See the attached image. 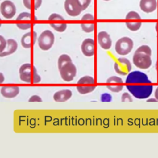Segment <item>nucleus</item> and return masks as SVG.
<instances>
[{
  "mask_svg": "<svg viewBox=\"0 0 158 158\" xmlns=\"http://www.w3.org/2000/svg\"><path fill=\"white\" fill-rule=\"evenodd\" d=\"M152 51L148 45H142L138 47L133 56V63L138 68L148 69L152 64Z\"/></svg>",
  "mask_w": 158,
  "mask_h": 158,
  "instance_id": "f257e3e1",
  "label": "nucleus"
},
{
  "mask_svg": "<svg viewBox=\"0 0 158 158\" xmlns=\"http://www.w3.org/2000/svg\"><path fill=\"white\" fill-rule=\"evenodd\" d=\"M126 88L134 97L139 99L149 98L153 89V86L149 85H128Z\"/></svg>",
  "mask_w": 158,
  "mask_h": 158,
  "instance_id": "f03ea898",
  "label": "nucleus"
},
{
  "mask_svg": "<svg viewBox=\"0 0 158 158\" xmlns=\"http://www.w3.org/2000/svg\"><path fill=\"white\" fill-rule=\"evenodd\" d=\"M133 40L127 36H124L118 39L115 44V52L121 56L128 54L133 48Z\"/></svg>",
  "mask_w": 158,
  "mask_h": 158,
  "instance_id": "7ed1b4c3",
  "label": "nucleus"
},
{
  "mask_svg": "<svg viewBox=\"0 0 158 158\" xmlns=\"http://www.w3.org/2000/svg\"><path fill=\"white\" fill-rule=\"evenodd\" d=\"M54 43V35L48 30L43 31L38 38V43L40 48L43 51H48L51 49Z\"/></svg>",
  "mask_w": 158,
  "mask_h": 158,
  "instance_id": "20e7f679",
  "label": "nucleus"
},
{
  "mask_svg": "<svg viewBox=\"0 0 158 158\" xmlns=\"http://www.w3.org/2000/svg\"><path fill=\"white\" fill-rule=\"evenodd\" d=\"M125 83L128 84H148L151 83V81L144 73L140 71H133L127 75Z\"/></svg>",
  "mask_w": 158,
  "mask_h": 158,
  "instance_id": "39448f33",
  "label": "nucleus"
},
{
  "mask_svg": "<svg viewBox=\"0 0 158 158\" xmlns=\"http://www.w3.org/2000/svg\"><path fill=\"white\" fill-rule=\"evenodd\" d=\"M59 72L62 79L67 82L72 81L77 74V68L72 62H70L63 65Z\"/></svg>",
  "mask_w": 158,
  "mask_h": 158,
  "instance_id": "423d86ee",
  "label": "nucleus"
},
{
  "mask_svg": "<svg viewBox=\"0 0 158 158\" xmlns=\"http://www.w3.org/2000/svg\"><path fill=\"white\" fill-rule=\"evenodd\" d=\"M132 69L130 61L125 57H120L114 63L115 72L120 75H128Z\"/></svg>",
  "mask_w": 158,
  "mask_h": 158,
  "instance_id": "0eeeda50",
  "label": "nucleus"
},
{
  "mask_svg": "<svg viewBox=\"0 0 158 158\" xmlns=\"http://www.w3.org/2000/svg\"><path fill=\"white\" fill-rule=\"evenodd\" d=\"M64 8L67 14L72 17H76L83 11L82 7L78 0H65Z\"/></svg>",
  "mask_w": 158,
  "mask_h": 158,
  "instance_id": "6e6552de",
  "label": "nucleus"
},
{
  "mask_svg": "<svg viewBox=\"0 0 158 158\" xmlns=\"http://www.w3.org/2000/svg\"><path fill=\"white\" fill-rule=\"evenodd\" d=\"M19 77L20 79L28 83H31L33 81V71L31 72V65L30 63H25L22 64L19 68Z\"/></svg>",
  "mask_w": 158,
  "mask_h": 158,
  "instance_id": "1a4fd4ad",
  "label": "nucleus"
},
{
  "mask_svg": "<svg viewBox=\"0 0 158 158\" xmlns=\"http://www.w3.org/2000/svg\"><path fill=\"white\" fill-rule=\"evenodd\" d=\"M0 11L4 18L10 19L15 15L16 7L11 1L5 0L0 5Z\"/></svg>",
  "mask_w": 158,
  "mask_h": 158,
  "instance_id": "9d476101",
  "label": "nucleus"
},
{
  "mask_svg": "<svg viewBox=\"0 0 158 158\" xmlns=\"http://www.w3.org/2000/svg\"><path fill=\"white\" fill-rule=\"evenodd\" d=\"M106 83L107 88L112 92L118 93L123 89V80L119 77L111 76L107 78Z\"/></svg>",
  "mask_w": 158,
  "mask_h": 158,
  "instance_id": "9b49d317",
  "label": "nucleus"
},
{
  "mask_svg": "<svg viewBox=\"0 0 158 158\" xmlns=\"http://www.w3.org/2000/svg\"><path fill=\"white\" fill-rule=\"evenodd\" d=\"M81 49L83 54L87 57L94 56L95 52V43L92 38H86L81 45Z\"/></svg>",
  "mask_w": 158,
  "mask_h": 158,
  "instance_id": "f8f14e48",
  "label": "nucleus"
},
{
  "mask_svg": "<svg viewBox=\"0 0 158 158\" xmlns=\"http://www.w3.org/2000/svg\"><path fill=\"white\" fill-rule=\"evenodd\" d=\"M97 40L99 46L105 50H108L111 48L112 40L110 35L106 31H102L98 33L97 35Z\"/></svg>",
  "mask_w": 158,
  "mask_h": 158,
  "instance_id": "ddd939ff",
  "label": "nucleus"
},
{
  "mask_svg": "<svg viewBox=\"0 0 158 158\" xmlns=\"http://www.w3.org/2000/svg\"><path fill=\"white\" fill-rule=\"evenodd\" d=\"M157 6V0H140L139 7L141 10L146 13L154 12Z\"/></svg>",
  "mask_w": 158,
  "mask_h": 158,
  "instance_id": "4468645a",
  "label": "nucleus"
},
{
  "mask_svg": "<svg viewBox=\"0 0 158 158\" xmlns=\"http://www.w3.org/2000/svg\"><path fill=\"white\" fill-rule=\"evenodd\" d=\"M20 91L19 86H2L1 94L6 98H13L17 96Z\"/></svg>",
  "mask_w": 158,
  "mask_h": 158,
  "instance_id": "2eb2a0df",
  "label": "nucleus"
},
{
  "mask_svg": "<svg viewBox=\"0 0 158 158\" xmlns=\"http://www.w3.org/2000/svg\"><path fill=\"white\" fill-rule=\"evenodd\" d=\"M18 48L17 41L14 39H8L7 40V46L5 49L0 53V57H5L15 52Z\"/></svg>",
  "mask_w": 158,
  "mask_h": 158,
  "instance_id": "dca6fc26",
  "label": "nucleus"
},
{
  "mask_svg": "<svg viewBox=\"0 0 158 158\" xmlns=\"http://www.w3.org/2000/svg\"><path fill=\"white\" fill-rule=\"evenodd\" d=\"M72 96V91L65 89L56 92L53 95V99L56 102H65L69 100Z\"/></svg>",
  "mask_w": 158,
  "mask_h": 158,
  "instance_id": "f3484780",
  "label": "nucleus"
},
{
  "mask_svg": "<svg viewBox=\"0 0 158 158\" xmlns=\"http://www.w3.org/2000/svg\"><path fill=\"white\" fill-rule=\"evenodd\" d=\"M36 39L37 38L36 31H33V33H31V32L30 31L27 32L22 36L21 38V44L24 48L29 49L31 48V40H34L36 42Z\"/></svg>",
  "mask_w": 158,
  "mask_h": 158,
  "instance_id": "a211bd4d",
  "label": "nucleus"
},
{
  "mask_svg": "<svg viewBox=\"0 0 158 158\" xmlns=\"http://www.w3.org/2000/svg\"><path fill=\"white\" fill-rule=\"evenodd\" d=\"M72 62V59L70 57L67 55V54H62L59 56L58 58V61H57V64H58V69L59 70L65 64H66L68 62Z\"/></svg>",
  "mask_w": 158,
  "mask_h": 158,
  "instance_id": "6ab92c4d",
  "label": "nucleus"
},
{
  "mask_svg": "<svg viewBox=\"0 0 158 158\" xmlns=\"http://www.w3.org/2000/svg\"><path fill=\"white\" fill-rule=\"evenodd\" d=\"M76 88L79 93L85 94L93 91L96 88V86H78Z\"/></svg>",
  "mask_w": 158,
  "mask_h": 158,
  "instance_id": "aec40b11",
  "label": "nucleus"
},
{
  "mask_svg": "<svg viewBox=\"0 0 158 158\" xmlns=\"http://www.w3.org/2000/svg\"><path fill=\"white\" fill-rule=\"evenodd\" d=\"M125 24L128 30L132 31H136L140 28L142 25V23L141 22H127Z\"/></svg>",
  "mask_w": 158,
  "mask_h": 158,
  "instance_id": "412c9836",
  "label": "nucleus"
},
{
  "mask_svg": "<svg viewBox=\"0 0 158 158\" xmlns=\"http://www.w3.org/2000/svg\"><path fill=\"white\" fill-rule=\"evenodd\" d=\"M50 25L52 28H54L56 31L58 32L64 31L67 27V24L66 23H50Z\"/></svg>",
  "mask_w": 158,
  "mask_h": 158,
  "instance_id": "4be33fe9",
  "label": "nucleus"
},
{
  "mask_svg": "<svg viewBox=\"0 0 158 158\" xmlns=\"http://www.w3.org/2000/svg\"><path fill=\"white\" fill-rule=\"evenodd\" d=\"M94 79L93 77L88 75L84 76L79 79L78 81V83H83V84H94Z\"/></svg>",
  "mask_w": 158,
  "mask_h": 158,
  "instance_id": "5701e85b",
  "label": "nucleus"
},
{
  "mask_svg": "<svg viewBox=\"0 0 158 158\" xmlns=\"http://www.w3.org/2000/svg\"><path fill=\"white\" fill-rule=\"evenodd\" d=\"M31 20V14L29 12H22L19 14L18 17L16 18L17 21H28Z\"/></svg>",
  "mask_w": 158,
  "mask_h": 158,
  "instance_id": "b1692460",
  "label": "nucleus"
},
{
  "mask_svg": "<svg viewBox=\"0 0 158 158\" xmlns=\"http://www.w3.org/2000/svg\"><path fill=\"white\" fill-rule=\"evenodd\" d=\"M81 28L83 31L86 33H91L94 30V24L93 23H81Z\"/></svg>",
  "mask_w": 158,
  "mask_h": 158,
  "instance_id": "393cba45",
  "label": "nucleus"
},
{
  "mask_svg": "<svg viewBox=\"0 0 158 158\" xmlns=\"http://www.w3.org/2000/svg\"><path fill=\"white\" fill-rule=\"evenodd\" d=\"M126 19H141L139 14L135 11H130L127 13L125 17Z\"/></svg>",
  "mask_w": 158,
  "mask_h": 158,
  "instance_id": "a878e982",
  "label": "nucleus"
},
{
  "mask_svg": "<svg viewBox=\"0 0 158 158\" xmlns=\"http://www.w3.org/2000/svg\"><path fill=\"white\" fill-rule=\"evenodd\" d=\"M100 100L101 102H110L112 100V96L109 93H104L101 95Z\"/></svg>",
  "mask_w": 158,
  "mask_h": 158,
  "instance_id": "bb28decb",
  "label": "nucleus"
},
{
  "mask_svg": "<svg viewBox=\"0 0 158 158\" xmlns=\"http://www.w3.org/2000/svg\"><path fill=\"white\" fill-rule=\"evenodd\" d=\"M48 20H49V21H54V20L64 21L65 19L60 15H59L58 14H56V13H53V14H51L50 16L49 17Z\"/></svg>",
  "mask_w": 158,
  "mask_h": 158,
  "instance_id": "cd10ccee",
  "label": "nucleus"
},
{
  "mask_svg": "<svg viewBox=\"0 0 158 158\" xmlns=\"http://www.w3.org/2000/svg\"><path fill=\"white\" fill-rule=\"evenodd\" d=\"M121 101L122 102H132L133 99L131 95L128 93L125 92L122 94Z\"/></svg>",
  "mask_w": 158,
  "mask_h": 158,
  "instance_id": "c85d7f7f",
  "label": "nucleus"
},
{
  "mask_svg": "<svg viewBox=\"0 0 158 158\" xmlns=\"http://www.w3.org/2000/svg\"><path fill=\"white\" fill-rule=\"evenodd\" d=\"M17 27L20 29V30H27L30 28L31 27V23L29 22H26V23H16Z\"/></svg>",
  "mask_w": 158,
  "mask_h": 158,
  "instance_id": "c756f323",
  "label": "nucleus"
},
{
  "mask_svg": "<svg viewBox=\"0 0 158 158\" xmlns=\"http://www.w3.org/2000/svg\"><path fill=\"white\" fill-rule=\"evenodd\" d=\"M7 46V40L1 35H0V53L2 52Z\"/></svg>",
  "mask_w": 158,
  "mask_h": 158,
  "instance_id": "7c9ffc66",
  "label": "nucleus"
},
{
  "mask_svg": "<svg viewBox=\"0 0 158 158\" xmlns=\"http://www.w3.org/2000/svg\"><path fill=\"white\" fill-rule=\"evenodd\" d=\"M33 72H34V74H33V83H40V81H41V77L38 74L37 71H36V69L35 66H33Z\"/></svg>",
  "mask_w": 158,
  "mask_h": 158,
  "instance_id": "2f4dec72",
  "label": "nucleus"
},
{
  "mask_svg": "<svg viewBox=\"0 0 158 158\" xmlns=\"http://www.w3.org/2000/svg\"><path fill=\"white\" fill-rule=\"evenodd\" d=\"M82 7L83 10H85L90 4L91 0H78Z\"/></svg>",
  "mask_w": 158,
  "mask_h": 158,
  "instance_id": "473e14b6",
  "label": "nucleus"
},
{
  "mask_svg": "<svg viewBox=\"0 0 158 158\" xmlns=\"http://www.w3.org/2000/svg\"><path fill=\"white\" fill-rule=\"evenodd\" d=\"M28 101L29 102H42V99L38 95H33L29 98Z\"/></svg>",
  "mask_w": 158,
  "mask_h": 158,
  "instance_id": "72a5a7b5",
  "label": "nucleus"
},
{
  "mask_svg": "<svg viewBox=\"0 0 158 158\" xmlns=\"http://www.w3.org/2000/svg\"><path fill=\"white\" fill-rule=\"evenodd\" d=\"M94 16L91 14H85L82 17L81 20H93Z\"/></svg>",
  "mask_w": 158,
  "mask_h": 158,
  "instance_id": "f704fd0d",
  "label": "nucleus"
},
{
  "mask_svg": "<svg viewBox=\"0 0 158 158\" xmlns=\"http://www.w3.org/2000/svg\"><path fill=\"white\" fill-rule=\"evenodd\" d=\"M23 3L24 6L28 9H31V4H32V2L31 0H23Z\"/></svg>",
  "mask_w": 158,
  "mask_h": 158,
  "instance_id": "c9c22d12",
  "label": "nucleus"
},
{
  "mask_svg": "<svg viewBox=\"0 0 158 158\" xmlns=\"http://www.w3.org/2000/svg\"><path fill=\"white\" fill-rule=\"evenodd\" d=\"M42 4V0H35V5H34V9L35 10H37L41 5Z\"/></svg>",
  "mask_w": 158,
  "mask_h": 158,
  "instance_id": "e433bc0d",
  "label": "nucleus"
},
{
  "mask_svg": "<svg viewBox=\"0 0 158 158\" xmlns=\"http://www.w3.org/2000/svg\"><path fill=\"white\" fill-rule=\"evenodd\" d=\"M4 80H5V78H4V76L3 73L0 72V83H3L4 81Z\"/></svg>",
  "mask_w": 158,
  "mask_h": 158,
  "instance_id": "4c0bfd02",
  "label": "nucleus"
},
{
  "mask_svg": "<svg viewBox=\"0 0 158 158\" xmlns=\"http://www.w3.org/2000/svg\"><path fill=\"white\" fill-rule=\"evenodd\" d=\"M154 97L158 101V86L156 88V89L154 91Z\"/></svg>",
  "mask_w": 158,
  "mask_h": 158,
  "instance_id": "58836bf2",
  "label": "nucleus"
},
{
  "mask_svg": "<svg viewBox=\"0 0 158 158\" xmlns=\"http://www.w3.org/2000/svg\"><path fill=\"white\" fill-rule=\"evenodd\" d=\"M147 102H157L158 101L156 98H149L146 100Z\"/></svg>",
  "mask_w": 158,
  "mask_h": 158,
  "instance_id": "ea45409f",
  "label": "nucleus"
},
{
  "mask_svg": "<svg viewBox=\"0 0 158 158\" xmlns=\"http://www.w3.org/2000/svg\"><path fill=\"white\" fill-rule=\"evenodd\" d=\"M156 31L158 30V23H156Z\"/></svg>",
  "mask_w": 158,
  "mask_h": 158,
  "instance_id": "a19ab883",
  "label": "nucleus"
},
{
  "mask_svg": "<svg viewBox=\"0 0 158 158\" xmlns=\"http://www.w3.org/2000/svg\"><path fill=\"white\" fill-rule=\"evenodd\" d=\"M104 1H110V0H104Z\"/></svg>",
  "mask_w": 158,
  "mask_h": 158,
  "instance_id": "79ce46f5",
  "label": "nucleus"
},
{
  "mask_svg": "<svg viewBox=\"0 0 158 158\" xmlns=\"http://www.w3.org/2000/svg\"><path fill=\"white\" fill-rule=\"evenodd\" d=\"M1 23H0V27H1Z\"/></svg>",
  "mask_w": 158,
  "mask_h": 158,
  "instance_id": "37998d69",
  "label": "nucleus"
},
{
  "mask_svg": "<svg viewBox=\"0 0 158 158\" xmlns=\"http://www.w3.org/2000/svg\"><path fill=\"white\" fill-rule=\"evenodd\" d=\"M0 20H1V18H0Z\"/></svg>",
  "mask_w": 158,
  "mask_h": 158,
  "instance_id": "c03bdc74",
  "label": "nucleus"
}]
</instances>
